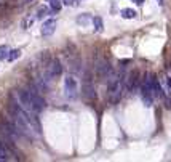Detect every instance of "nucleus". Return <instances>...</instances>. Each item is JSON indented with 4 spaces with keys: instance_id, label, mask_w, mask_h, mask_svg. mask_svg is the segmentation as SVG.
Instances as JSON below:
<instances>
[{
    "instance_id": "f257e3e1",
    "label": "nucleus",
    "mask_w": 171,
    "mask_h": 162,
    "mask_svg": "<svg viewBox=\"0 0 171 162\" xmlns=\"http://www.w3.org/2000/svg\"><path fill=\"white\" fill-rule=\"evenodd\" d=\"M125 72H112V76L107 79V95H109V101L110 103H117L125 90Z\"/></svg>"
},
{
    "instance_id": "f03ea898",
    "label": "nucleus",
    "mask_w": 171,
    "mask_h": 162,
    "mask_svg": "<svg viewBox=\"0 0 171 162\" xmlns=\"http://www.w3.org/2000/svg\"><path fill=\"white\" fill-rule=\"evenodd\" d=\"M27 93H29V97H31V100H32V104H34L35 112L43 111V109H45V106H47V101L43 100L42 93L37 90V87H35L34 84L29 85V88H27Z\"/></svg>"
},
{
    "instance_id": "7ed1b4c3",
    "label": "nucleus",
    "mask_w": 171,
    "mask_h": 162,
    "mask_svg": "<svg viewBox=\"0 0 171 162\" xmlns=\"http://www.w3.org/2000/svg\"><path fill=\"white\" fill-rule=\"evenodd\" d=\"M139 95H141V100H142V103H144L146 107H152L155 95H153L150 85L146 82V80H144V82L141 84V87H139Z\"/></svg>"
},
{
    "instance_id": "20e7f679",
    "label": "nucleus",
    "mask_w": 171,
    "mask_h": 162,
    "mask_svg": "<svg viewBox=\"0 0 171 162\" xmlns=\"http://www.w3.org/2000/svg\"><path fill=\"white\" fill-rule=\"evenodd\" d=\"M61 74H63V64L58 60H54L50 64L48 71L45 72V80H47V82H50V80H54L56 77H59Z\"/></svg>"
},
{
    "instance_id": "39448f33",
    "label": "nucleus",
    "mask_w": 171,
    "mask_h": 162,
    "mask_svg": "<svg viewBox=\"0 0 171 162\" xmlns=\"http://www.w3.org/2000/svg\"><path fill=\"white\" fill-rule=\"evenodd\" d=\"M64 90H66V95L67 98L74 100L77 97V80L72 76H67L64 79Z\"/></svg>"
},
{
    "instance_id": "423d86ee",
    "label": "nucleus",
    "mask_w": 171,
    "mask_h": 162,
    "mask_svg": "<svg viewBox=\"0 0 171 162\" xmlns=\"http://www.w3.org/2000/svg\"><path fill=\"white\" fill-rule=\"evenodd\" d=\"M112 72H113V69H112V66H110V63L109 61H99L98 63V76L101 77V79H109L110 76H112Z\"/></svg>"
},
{
    "instance_id": "0eeeda50",
    "label": "nucleus",
    "mask_w": 171,
    "mask_h": 162,
    "mask_svg": "<svg viewBox=\"0 0 171 162\" xmlns=\"http://www.w3.org/2000/svg\"><path fill=\"white\" fill-rule=\"evenodd\" d=\"M125 88L130 91V93H134L138 88H139V79H138V71H133L130 76H128L126 82H125Z\"/></svg>"
},
{
    "instance_id": "6e6552de",
    "label": "nucleus",
    "mask_w": 171,
    "mask_h": 162,
    "mask_svg": "<svg viewBox=\"0 0 171 162\" xmlns=\"http://www.w3.org/2000/svg\"><path fill=\"white\" fill-rule=\"evenodd\" d=\"M83 91H85V98H87V100H94L96 98L93 80H91L90 76H87V80H85V85H83Z\"/></svg>"
},
{
    "instance_id": "1a4fd4ad",
    "label": "nucleus",
    "mask_w": 171,
    "mask_h": 162,
    "mask_svg": "<svg viewBox=\"0 0 171 162\" xmlns=\"http://www.w3.org/2000/svg\"><path fill=\"white\" fill-rule=\"evenodd\" d=\"M54 31H56V21L54 19H48V21L43 23V26H42V35L43 37L51 35Z\"/></svg>"
},
{
    "instance_id": "9d476101",
    "label": "nucleus",
    "mask_w": 171,
    "mask_h": 162,
    "mask_svg": "<svg viewBox=\"0 0 171 162\" xmlns=\"http://www.w3.org/2000/svg\"><path fill=\"white\" fill-rule=\"evenodd\" d=\"M10 151H8V146L0 140V160H10Z\"/></svg>"
},
{
    "instance_id": "9b49d317",
    "label": "nucleus",
    "mask_w": 171,
    "mask_h": 162,
    "mask_svg": "<svg viewBox=\"0 0 171 162\" xmlns=\"http://www.w3.org/2000/svg\"><path fill=\"white\" fill-rule=\"evenodd\" d=\"M120 15H122L123 19H133V18H136L138 13H136L133 8H123V10L120 11Z\"/></svg>"
},
{
    "instance_id": "f8f14e48",
    "label": "nucleus",
    "mask_w": 171,
    "mask_h": 162,
    "mask_svg": "<svg viewBox=\"0 0 171 162\" xmlns=\"http://www.w3.org/2000/svg\"><path fill=\"white\" fill-rule=\"evenodd\" d=\"M47 15H50V8H48V7H38V8H37V13H35V18H37V19L45 18Z\"/></svg>"
},
{
    "instance_id": "ddd939ff",
    "label": "nucleus",
    "mask_w": 171,
    "mask_h": 162,
    "mask_svg": "<svg viewBox=\"0 0 171 162\" xmlns=\"http://www.w3.org/2000/svg\"><path fill=\"white\" fill-rule=\"evenodd\" d=\"M47 2H48V5H50V8L53 11H59L61 10V5H63L61 0H47Z\"/></svg>"
},
{
    "instance_id": "4468645a",
    "label": "nucleus",
    "mask_w": 171,
    "mask_h": 162,
    "mask_svg": "<svg viewBox=\"0 0 171 162\" xmlns=\"http://www.w3.org/2000/svg\"><path fill=\"white\" fill-rule=\"evenodd\" d=\"M21 56V50H10V53H8V61H15V60H18Z\"/></svg>"
},
{
    "instance_id": "2eb2a0df",
    "label": "nucleus",
    "mask_w": 171,
    "mask_h": 162,
    "mask_svg": "<svg viewBox=\"0 0 171 162\" xmlns=\"http://www.w3.org/2000/svg\"><path fill=\"white\" fill-rule=\"evenodd\" d=\"M93 23H94V31L96 32H101L103 31V26H104L103 24V19L96 16V18H93Z\"/></svg>"
},
{
    "instance_id": "dca6fc26",
    "label": "nucleus",
    "mask_w": 171,
    "mask_h": 162,
    "mask_svg": "<svg viewBox=\"0 0 171 162\" xmlns=\"http://www.w3.org/2000/svg\"><path fill=\"white\" fill-rule=\"evenodd\" d=\"M8 53H10V48L7 45H0V60H7Z\"/></svg>"
},
{
    "instance_id": "f3484780",
    "label": "nucleus",
    "mask_w": 171,
    "mask_h": 162,
    "mask_svg": "<svg viewBox=\"0 0 171 162\" xmlns=\"http://www.w3.org/2000/svg\"><path fill=\"white\" fill-rule=\"evenodd\" d=\"M91 19V16L90 15H80L78 18H77V23L78 24H82V26H85V24H88V21Z\"/></svg>"
},
{
    "instance_id": "a211bd4d",
    "label": "nucleus",
    "mask_w": 171,
    "mask_h": 162,
    "mask_svg": "<svg viewBox=\"0 0 171 162\" xmlns=\"http://www.w3.org/2000/svg\"><path fill=\"white\" fill-rule=\"evenodd\" d=\"M34 19H37V18H35V16H32V18L29 16L26 21H23V28H24V29H29V28H31V24L34 23Z\"/></svg>"
},
{
    "instance_id": "6ab92c4d",
    "label": "nucleus",
    "mask_w": 171,
    "mask_h": 162,
    "mask_svg": "<svg viewBox=\"0 0 171 162\" xmlns=\"http://www.w3.org/2000/svg\"><path fill=\"white\" fill-rule=\"evenodd\" d=\"M61 2H63V5L72 7V5H75V3H77V0H61Z\"/></svg>"
},
{
    "instance_id": "aec40b11",
    "label": "nucleus",
    "mask_w": 171,
    "mask_h": 162,
    "mask_svg": "<svg viewBox=\"0 0 171 162\" xmlns=\"http://www.w3.org/2000/svg\"><path fill=\"white\" fill-rule=\"evenodd\" d=\"M165 84H166V87H168V91L171 93V77H166V79H165Z\"/></svg>"
},
{
    "instance_id": "412c9836",
    "label": "nucleus",
    "mask_w": 171,
    "mask_h": 162,
    "mask_svg": "<svg viewBox=\"0 0 171 162\" xmlns=\"http://www.w3.org/2000/svg\"><path fill=\"white\" fill-rule=\"evenodd\" d=\"M134 3L136 5H142V3H144V0H134Z\"/></svg>"
},
{
    "instance_id": "4be33fe9",
    "label": "nucleus",
    "mask_w": 171,
    "mask_h": 162,
    "mask_svg": "<svg viewBox=\"0 0 171 162\" xmlns=\"http://www.w3.org/2000/svg\"><path fill=\"white\" fill-rule=\"evenodd\" d=\"M32 0H19V3H31Z\"/></svg>"
},
{
    "instance_id": "5701e85b",
    "label": "nucleus",
    "mask_w": 171,
    "mask_h": 162,
    "mask_svg": "<svg viewBox=\"0 0 171 162\" xmlns=\"http://www.w3.org/2000/svg\"><path fill=\"white\" fill-rule=\"evenodd\" d=\"M157 2H158V5H160V7L163 5V0H157Z\"/></svg>"
}]
</instances>
